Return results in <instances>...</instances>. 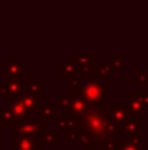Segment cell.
Listing matches in <instances>:
<instances>
[{"instance_id": "1", "label": "cell", "mask_w": 148, "mask_h": 150, "mask_svg": "<svg viewBox=\"0 0 148 150\" xmlns=\"http://www.w3.org/2000/svg\"><path fill=\"white\" fill-rule=\"evenodd\" d=\"M79 142L84 150L98 149L106 137L121 133V125H115L108 119L104 109L96 104H88V108L79 117Z\"/></svg>"}, {"instance_id": "2", "label": "cell", "mask_w": 148, "mask_h": 150, "mask_svg": "<svg viewBox=\"0 0 148 150\" xmlns=\"http://www.w3.org/2000/svg\"><path fill=\"white\" fill-rule=\"evenodd\" d=\"M71 96H80L88 104H96L104 111L108 108V88L100 83L96 75L87 79L73 78L71 82Z\"/></svg>"}, {"instance_id": "3", "label": "cell", "mask_w": 148, "mask_h": 150, "mask_svg": "<svg viewBox=\"0 0 148 150\" xmlns=\"http://www.w3.org/2000/svg\"><path fill=\"white\" fill-rule=\"evenodd\" d=\"M45 130H47V121L29 119L13 125L12 136H41Z\"/></svg>"}, {"instance_id": "4", "label": "cell", "mask_w": 148, "mask_h": 150, "mask_svg": "<svg viewBox=\"0 0 148 150\" xmlns=\"http://www.w3.org/2000/svg\"><path fill=\"white\" fill-rule=\"evenodd\" d=\"M125 103L131 113L148 115V91H131Z\"/></svg>"}, {"instance_id": "5", "label": "cell", "mask_w": 148, "mask_h": 150, "mask_svg": "<svg viewBox=\"0 0 148 150\" xmlns=\"http://www.w3.org/2000/svg\"><path fill=\"white\" fill-rule=\"evenodd\" d=\"M16 98L21 101V103L25 105V108L28 109L30 113H34L38 116L39 112H41L42 104H43V100H42V96H38L36 93H33L30 90H29L28 84L24 83L22 91L18 93Z\"/></svg>"}, {"instance_id": "6", "label": "cell", "mask_w": 148, "mask_h": 150, "mask_svg": "<svg viewBox=\"0 0 148 150\" xmlns=\"http://www.w3.org/2000/svg\"><path fill=\"white\" fill-rule=\"evenodd\" d=\"M143 115L140 113H130L123 125H121V133H123L126 140L134 137H142L143 132Z\"/></svg>"}, {"instance_id": "7", "label": "cell", "mask_w": 148, "mask_h": 150, "mask_svg": "<svg viewBox=\"0 0 148 150\" xmlns=\"http://www.w3.org/2000/svg\"><path fill=\"white\" fill-rule=\"evenodd\" d=\"M41 136H12L10 138V150H41Z\"/></svg>"}, {"instance_id": "8", "label": "cell", "mask_w": 148, "mask_h": 150, "mask_svg": "<svg viewBox=\"0 0 148 150\" xmlns=\"http://www.w3.org/2000/svg\"><path fill=\"white\" fill-rule=\"evenodd\" d=\"M0 73L5 74V79H24V62L17 57V54H13L9 59L5 61L4 66L0 67Z\"/></svg>"}, {"instance_id": "9", "label": "cell", "mask_w": 148, "mask_h": 150, "mask_svg": "<svg viewBox=\"0 0 148 150\" xmlns=\"http://www.w3.org/2000/svg\"><path fill=\"white\" fill-rule=\"evenodd\" d=\"M105 113H106L108 119H109L113 124L123 125L131 112L128 111V108H127L125 101H114L112 108H106Z\"/></svg>"}, {"instance_id": "10", "label": "cell", "mask_w": 148, "mask_h": 150, "mask_svg": "<svg viewBox=\"0 0 148 150\" xmlns=\"http://www.w3.org/2000/svg\"><path fill=\"white\" fill-rule=\"evenodd\" d=\"M5 107H7L20 121H22V120H29V119H36L37 117V115L30 113L17 98H10V100H7L5 101Z\"/></svg>"}, {"instance_id": "11", "label": "cell", "mask_w": 148, "mask_h": 150, "mask_svg": "<svg viewBox=\"0 0 148 150\" xmlns=\"http://www.w3.org/2000/svg\"><path fill=\"white\" fill-rule=\"evenodd\" d=\"M24 87V80L17 79H5L4 84H0V96L4 98H16L18 93L22 91Z\"/></svg>"}, {"instance_id": "12", "label": "cell", "mask_w": 148, "mask_h": 150, "mask_svg": "<svg viewBox=\"0 0 148 150\" xmlns=\"http://www.w3.org/2000/svg\"><path fill=\"white\" fill-rule=\"evenodd\" d=\"M94 54H88V55H83V54H72L71 55V61L76 65L77 67L79 74H81L84 70L91 69L94 66Z\"/></svg>"}, {"instance_id": "13", "label": "cell", "mask_w": 148, "mask_h": 150, "mask_svg": "<svg viewBox=\"0 0 148 150\" xmlns=\"http://www.w3.org/2000/svg\"><path fill=\"white\" fill-rule=\"evenodd\" d=\"M79 75L77 67L72 61H59V78L60 79H73Z\"/></svg>"}, {"instance_id": "14", "label": "cell", "mask_w": 148, "mask_h": 150, "mask_svg": "<svg viewBox=\"0 0 148 150\" xmlns=\"http://www.w3.org/2000/svg\"><path fill=\"white\" fill-rule=\"evenodd\" d=\"M88 108V103L80 96H71V103L66 111H68L71 115L76 117H80L84 113V111Z\"/></svg>"}, {"instance_id": "15", "label": "cell", "mask_w": 148, "mask_h": 150, "mask_svg": "<svg viewBox=\"0 0 148 150\" xmlns=\"http://www.w3.org/2000/svg\"><path fill=\"white\" fill-rule=\"evenodd\" d=\"M59 113L60 109L55 108L51 101H43L41 112H39V117L42 121H51V120H54L55 116H59Z\"/></svg>"}, {"instance_id": "16", "label": "cell", "mask_w": 148, "mask_h": 150, "mask_svg": "<svg viewBox=\"0 0 148 150\" xmlns=\"http://www.w3.org/2000/svg\"><path fill=\"white\" fill-rule=\"evenodd\" d=\"M143 137H134L126 140L125 137L119 138V150H142Z\"/></svg>"}, {"instance_id": "17", "label": "cell", "mask_w": 148, "mask_h": 150, "mask_svg": "<svg viewBox=\"0 0 148 150\" xmlns=\"http://www.w3.org/2000/svg\"><path fill=\"white\" fill-rule=\"evenodd\" d=\"M18 122H20V120H18L7 107L0 109V127H10L12 128L13 125L18 124Z\"/></svg>"}, {"instance_id": "18", "label": "cell", "mask_w": 148, "mask_h": 150, "mask_svg": "<svg viewBox=\"0 0 148 150\" xmlns=\"http://www.w3.org/2000/svg\"><path fill=\"white\" fill-rule=\"evenodd\" d=\"M41 138H42V144H43V145H59L60 133L58 132L57 129L52 128V132L45 130V132L41 134Z\"/></svg>"}, {"instance_id": "19", "label": "cell", "mask_w": 148, "mask_h": 150, "mask_svg": "<svg viewBox=\"0 0 148 150\" xmlns=\"http://www.w3.org/2000/svg\"><path fill=\"white\" fill-rule=\"evenodd\" d=\"M119 134H114L106 137L101 144H100V148L101 150H119Z\"/></svg>"}, {"instance_id": "20", "label": "cell", "mask_w": 148, "mask_h": 150, "mask_svg": "<svg viewBox=\"0 0 148 150\" xmlns=\"http://www.w3.org/2000/svg\"><path fill=\"white\" fill-rule=\"evenodd\" d=\"M125 61H126V55L125 54H114L112 58V63H113V69L114 71L123 74L126 71V66H125Z\"/></svg>"}, {"instance_id": "21", "label": "cell", "mask_w": 148, "mask_h": 150, "mask_svg": "<svg viewBox=\"0 0 148 150\" xmlns=\"http://www.w3.org/2000/svg\"><path fill=\"white\" fill-rule=\"evenodd\" d=\"M29 87V90L33 93L38 96H42V80L39 78H31L29 79V83H26Z\"/></svg>"}, {"instance_id": "22", "label": "cell", "mask_w": 148, "mask_h": 150, "mask_svg": "<svg viewBox=\"0 0 148 150\" xmlns=\"http://www.w3.org/2000/svg\"><path fill=\"white\" fill-rule=\"evenodd\" d=\"M94 74L98 79H102V78H108V79H113L114 78V71L109 70V69L104 67V66L98 65L97 67H94Z\"/></svg>"}, {"instance_id": "23", "label": "cell", "mask_w": 148, "mask_h": 150, "mask_svg": "<svg viewBox=\"0 0 148 150\" xmlns=\"http://www.w3.org/2000/svg\"><path fill=\"white\" fill-rule=\"evenodd\" d=\"M64 134H66V144H67V145L79 142V132H77V129H76V128L66 130Z\"/></svg>"}, {"instance_id": "24", "label": "cell", "mask_w": 148, "mask_h": 150, "mask_svg": "<svg viewBox=\"0 0 148 150\" xmlns=\"http://www.w3.org/2000/svg\"><path fill=\"white\" fill-rule=\"evenodd\" d=\"M71 103V96H59V109L66 111Z\"/></svg>"}, {"instance_id": "25", "label": "cell", "mask_w": 148, "mask_h": 150, "mask_svg": "<svg viewBox=\"0 0 148 150\" xmlns=\"http://www.w3.org/2000/svg\"><path fill=\"white\" fill-rule=\"evenodd\" d=\"M136 84H148V74L147 73L136 74Z\"/></svg>"}, {"instance_id": "26", "label": "cell", "mask_w": 148, "mask_h": 150, "mask_svg": "<svg viewBox=\"0 0 148 150\" xmlns=\"http://www.w3.org/2000/svg\"><path fill=\"white\" fill-rule=\"evenodd\" d=\"M92 150H101V149H92Z\"/></svg>"}, {"instance_id": "27", "label": "cell", "mask_w": 148, "mask_h": 150, "mask_svg": "<svg viewBox=\"0 0 148 150\" xmlns=\"http://www.w3.org/2000/svg\"><path fill=\"white\" fill-rule=\"evenodd\" d=\"M147 74H148V73H147Z\"/></svg>"}]
</instances>
